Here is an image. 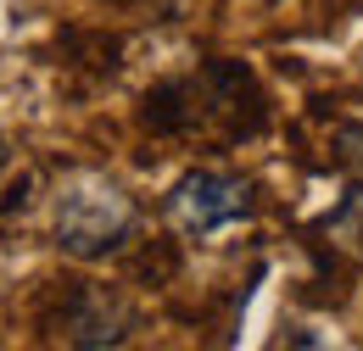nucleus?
<instances>
[{"mask_svg":"<svg viewBox=\"0 0 363 351\" xmlns=\"http://www.w3.org/2000/svg\"><path fill=\"white\" fill-rule=\"evenodd\" d=\"M335 151H341L347 168L363 173V123H341V129H335Z\"/></svg>","mask_w":363,"mask_h":351,"instance_id":"obj_4","label":"nucleus"},{"mask_svg":"<svg viewBox=\"0 0 363 351\" xmlns=\"http://www.w3.org/2000/svg\"><path fill=\"white\" fill-rule=\"evenodd\" d=\"M67 346H84V351H101V346H123L135 335V312L123 307L112 290H79L67 301Z\"/></svg>","mask_w":363,"mask_h":351,"instance_id":"obj_3","label":"nucleus"},{"mask_svg":"<svg viewBox=\"0 0 363 351\" xmlns=\"http://www.w3.org/2000/svg\"><path fill=\"white\" fill-rule=\"evenodd\" d=\"M6 162H11V145H6V134H0V173H6Z\"/></svg>","mask_w":363,"mask_h":351,"instance_id":"obj_5","label":"nucleus"},{"mask_svg":"<svg viewBox=\"0 0 363 351\" xmlns=\"http://www.w3.org/2000/svg\"><path fill=\"white\" fill-rule=\"evenodd\" d=\"M168 218L179 223V234L207 240L229 223L252 218V184L235 173H218V168H196L168 190Z\"/></svg>","mask_w":363,"mask_h":351,"instance_id":"obj_2","label":"nucleus"},{"mask_svg":"<svg viewBox=\"0 0 363 351\" xmlns=\"http://www.w3.org/2000/svg\"><path fill=\"white\" fill-rule=\"evenodd\" d=\"M56 251L73 263H106L135 240V201L106 178H67L50 207Z\"/></svg>","mask_w":363,"mask_h":351,"instance_id":"obj_1","label":"nucleus"}]
</instances>
